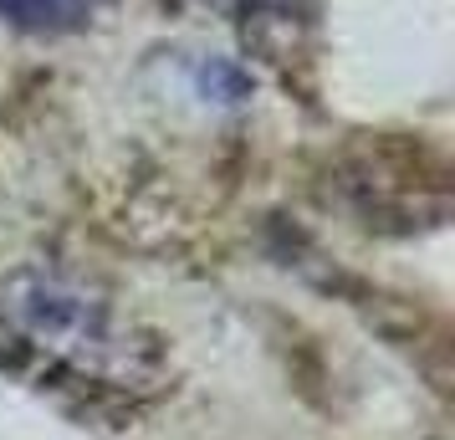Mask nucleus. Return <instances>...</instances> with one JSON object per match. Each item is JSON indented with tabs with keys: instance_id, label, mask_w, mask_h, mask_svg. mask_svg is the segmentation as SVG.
I'll return each mask as SVG.
<instances>
[{
	"instance_id": "1",
	"label": "nucleus",
	"mask_w": 455,
	"mask_h": 440,
	"mask_svg": "<svg viewBox=\"0 0 455 440\" xmlns=\"http://www.w3.org/2000/svg\"><path fill=\"white\" fill-rule=\"evenodd\" d=\"M0 313L36 348H46L52 358H62L83 374H128L133 369V343H128V328L113 317V308L62 276H11Z\"/></svg>"
},
{
	"instance_id": "2",
	"label": "nucleus",
	"mask_w": 455,
	"mask_h": 440,
	"mask_svg": "<svg viewBox=\"0 0 455 440\" xmlns=\"http://www.w3.org/2000/svg\"><path fill=\"white\" fill-rule=\"evenodd\" d=\"M98 5H108V0H0V16L21 26H72L87 21Z\"/></svg>"
}]
</instances>
